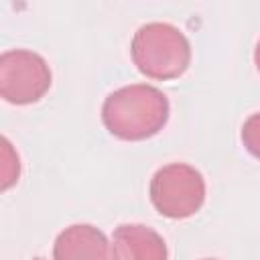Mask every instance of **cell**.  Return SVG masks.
Returning <instances> with one entry per match:
<instances>
[{
    "instance_id": "277c9868",
    "label": "cell",
    "mask_w": 260,
    "mask_h": 260,
    "mask_svg": "<svg viewBox=\"0 0 260 260\" xmlns=\"http://www.w3.org/2000/svg\"><path fill=\"white\" fill-rule=\"evenodd\" d=\"M51 87L47 61L28 49H10L0 55V95L16 106L39 102Z\"/></svg>"
},
{
    "instance_id": "7a4b0ae2",
    "label": "cell",
    "mask_w": 260,
    "mask_h": 260,
    "mask_svg": "<svg viewBox=\"0 0 260 260\" xmlns=\"http://www.w3.org/2000/svg\"><path fill=\"white\" fill-rule=\"evenodd\" d=\"M136 69L158 81L181 77L191 63V45L185 32L171 22L142 24L130 43Z\"/></svg>"
},
{
    "instance_id": "5b68a950",
    "label": "cell",
    "mask_w": 260,
    "mask_h": 260,
    "mask_svg": "<svg viewBox=\"0 0 260 260\" xmlns=\"http://www.w3.org/2000/svg\"><path fill=\"white\" fill-rule=\"evenodd\" d=\"M55 260H114L112 244L106 234L91 223H73L65 228L53 244Z\"/></svg>"
},
{
    "instance_id": "3957f363",
    "label": "cell",
    "mask_w": 260,
    "mask_h": 260,
    "mask_svg": "<svg viewBox=\"0 0 260 260\" xmlns=\"http://www.w3.org/2000/svg\"><path fill=\"white\" fill-rule=\"evenodd\" d=\"M148 195L160 215L185 219L201 209L205 201V181L195 167L171 162L152 175Z\"/></svg>"
},
{
    "instance_id": "ba28073f",
    "label": "cell",
    "mask_w": 260,
    "mask_h": 260,
    "mask_svg": "<svg viewBox=\"0 0 260 260\" xmlns=\"http://www.w3.org/2000/svg\"><path fill=\"white\" fill-rule=\"evenodd\" d=\"M242 144L244 148L260 160V112L252 114L246 118V122L242 124V132H240Z\"/></svg>"
},
{
    "instance_id": "8fae6325",
    "label": "cell",
    "mask_w": 260,
    "mask_h": 260,
    "mask_svg": "<svg viewBox=\"0 0 260 260\" xmlns=\"http://www.w3.org/2000/svg\"><path fill=\"white\" fill-rule=\"evenodd\" d=\"M37 260H41V258H37Z\"/></svg>"
},
{
    "instance_id": "9c48e42d",
    "label": "cell",
    "mask_w": 260,
    "mask_h": 260,
    "mask_svg": "<svg viewBox=\"0 0 260 260\" xmlns=\"http://www.w3.org/2000/svg\"><path fill=\"white\" fill-rule=\"evenodd\" d=\"M254 63H256V69L260 71V41L256 43V49H254Z\"/></svg>"
},
{
    "instance_id": "8992f818",
    "label": "cell",
    "mask_w": 260,
    "mask_h": 260,
    "mask_svg": "<svg viewBox=\"0 0 260 260\" xmlns=\"http://www.w3.org/2000/svg\"><path fill=\"white\" fill-rule=\"evenodd\" d=\"M114 260H167L162 236L144 223H122L112 234Z\"/></svg>"
},
{
    "instance_id": "30bf717a",
    "label": "cell",
    "mask_w": 260,
    "mask_h": 260,
    "mask_svg": "<svg viewBox=\"0 0 260 260\" xmlns=\"http://www.w3.org/2000/svg\"><path fill=\"white\" fill-rule=\"evenodd\" d=\"M205 260H213V258H205Z\"/></svg>"
},
{
    "instance_id": "52a82bcc",
    "label": "cell",
    "mask_w": 260,
    "mask_h": 260,
    "mask_svg": "<svg viewBox=\"0 0 260 260\" xmlns=\"http://www.w3.org/2000/svg\"><path fill=\"white\" fill-rule=\"evenodd\" d=\"M2 165H0V189L8 191L20 177V160L8 138H2Z\"/></svg>"
},
{
    "instance_id": "6da1fadb",
    "label": "cell",
    "mask_w": 260,
    "mask_h": 260,
    "mask_svg": "<svg viewBox=\"0 0 260 260\" xmlns=\"http://www.w3.org/2000/svg\"><path fill=\"white\" fill-rule=\"evenodd\" d=\"M169 110V100L158 87L130 83L104 100L102 122L120 140H146L165 128Z\"/></svg>"
}]
</instances>
